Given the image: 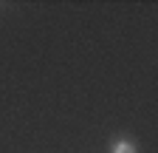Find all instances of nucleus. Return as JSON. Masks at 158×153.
Segmentation results:
<instances>
[{
  "mask_svg": "<svg viewBox=\"0 0 158 153\" xmlns=\"http://www.w3.org/2000/svg\"><path fill=\"white\" fill-rule=\"evenodd\" d=\"M113 153H135V145L122 139V142H116V145H113Z\"/></svg>",
  "mask_w": 158,
  "mask_h": 153,
  "instance_id": "f257e3e1",
  "label": "nucleus"
}]
</instances>
